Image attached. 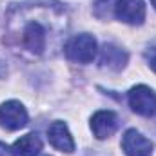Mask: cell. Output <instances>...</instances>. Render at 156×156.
I'll return each instance as SVG.
<instances>
[{
	"label": "cell",
	"mask_w": 156,
	"mask_h": 156,
	"mask_svg": "<svg viewBox=\"0 0 156 156\" xmlns=\"http://www.w3.org/2000/svg\"><path fill=\"white\" fill-rule=\"evenodd\" d=\"M66 29V16L58 5H13L7 11V44L40 56L49 47L51 33Z\"/></svg>",
	"instance_id": "6da1fadb"
},
{
	"label": "cell",
	"mask_w": 156,
	"mask_h": 156,
	"mask_svg": "<svg viewBox=\"0 0 156 156\" xmlns=\"http://www.w3.org/2000/svg\"><path fill=\"white\" fill-rule=\"evenodd\" d=\"M96 38L89 33L76 35L66 44V56L76 64H89L96 56Z\"/></svg>",
	"instance_id": "7a4b0ae2"
},
{
	"label": "cell",
	"mask_w": 156,
	"mask_h": 156,
	"mask_svg": "<svg viewBox=\"0 0 156 156\" xmlns=\"http://www.w3.org/2000/svg\"><path fill=\"white\" fill-rule=\"evenodd\" d=\"M129 105L140 116H153L156 113V93L147 85H134L129 91Z\"/></svg>",
	"instance_id": "3957f363"
},
{
	"label": "cell",
	"mask_w": 156,
	"mask_h": 156,
	"mask_svg": "<svg viewBox=\"0 0 156 156\" xmlns=\"http://www.w3.org/2000/svg\"><path fill=\"white\" fill-rule=\"evenodd\" d=\"M26 123H27V111L20 102L9 100L0 105V125L4 129L16 131L22 129Z\"/></svg>",
	"instance_id": "277c9868"
},
{
	"label": "cell",
	"mask_w": 156,
	"mask_h": 156,
	"mask_svg": "<svg viewBox=\"0 0 156 156\" xmlns=\"http://www.w3.org/2000/svg\"><path fill=\"white\" fill-rule=\"evenodd\" d=\"M115 15L125 24L140 26L145 20V4L144 0H116Z\"/></svg>",
	"instance_id": "5b68a950"
},
{
	"label": "cell",
	"mask_w": 156,
	"mask_h": 156,
	"mask_svg": "<svg viewBox=\"0 0 156 156\" xmlns=\"http://www.w3.org/2000/svg\"><path fill=\"white\" fill-rule=\"evenodd\" d=\"M122 151L127 156H151L153 144L144 134H140L136 129H129L125 131L122 138Z\"/></svg>",
	"instance_id": "8992f818"
},
{
	"label": "cell",
	"mask_w": 156,
	"mask_h": 156,
	"mask_svg": "<svg viewBox=\"0 0 156 156\" xmlns=\"http://www.w3.org/2000/svg\"><path fill=\"white\" fill-rule=\"evenodd\" d=\"M118 129V116L113 111H98L91 118V131L98 140H105Z\"/></svg>",
	"instance_id": "52a82bcc"
},
{
	"label": "cell",
	"mask_w": 156,
	"mask_h": 156,
	"mask_svg": "<svg viewBox=\"0 0 156 156\" xmlns=\"http://www.w3.org/2000/svg\"><path fill=\"white\" fill-rule=\"evenodd\" d=\"M47 138L51 145L62 153H73L75 151V140L64 122H53L47 129Z\"/></svg>",
	"instance_id": "ba28073f"
},
{
	"label": "cell",
	"mask_w": 156,
	"mask_h": 156,
	"mask_svg": "<svg viewBox=\"0 0 156 156\" xmlns=\"http://www.w3.org/2000/svg\"><path fill=\"white\" fill-rule=\"evenodd\" d=\"M127 53L115 44H105L100 51V64L111 71H122L127 64Z\"/></svg>",
	"instance_id": "9c48e42d"
},
{
	"label": "cell",
	"mask_w": 156,
	"mask_h": 156,
	"mask_svg": "<svg viewBox=\"0 0 156 156\" xmlns=\"http://www.w3.org/2000/svg\"><path fill=\"white\" fill-rule=\"evenodd\" d=\"M40 151H42V140L35 133H29V134L22 136L9 149L11 156H38Z\"/></svg>",
	"instance_id": "30bf717a"
},
{
	"label": "cell",
	"mask_w": 156,
	"mask_h": 156,
	"mask_svg": "<svg viewBox=\"0 0 156 156\" xmlns=\"http://www.w3.org/2000/svg\"><path fill=\"white\" fill-rule=\"evenodd\" d=\"M145 60H147L149 67H151V69L156 73V45L149 47V49L145 51Z\"/></svg>",
	"instance_id": "8fae6325"
},
{
	"label": "cell",
	"mask_w": 156,
	"mask_h": 156,
	"mask_svg": "<svg viewBox=\"0 0 156 156\" xmlns=\"http://www.w3.org/2000/svg\"><path fill=\"white\" fill-rule=\"evenodd\" d=\"M5 75H7V66L0 60V78H5Z\"/></svg>",
	"instance_id": "7c38bea8"
},
{
	"label": "cell",
	"mask_w": 156,
	"mask_h": 156,
	"mask_svg": "<svg viewBox=\"0 0 156 156\" xmlns=\"http://www.w3.org/2000/svg\"><path fill=\"white\" fill-rule=\"evenodd\" d=\"M5 151H7L5 144H2V142H0V156H4V154H5Z\"/></svg>",
	"instance_id": "4fadbf2b"
},
{
	"label": "cell",
	"mask_w": 156,
	"mask_h": 156,
	"mask_svg": "<svg viewBox=\"0 0 156 156\" xmlns=\"http://www.w3.org/2000/svg\"><path fill=\"white\" fill-rule=\"evenodd\" d=\"M151 2H153V5H154V9H156V0H151Z\"/></svg>",
	"instance_id": "5bb4252c"
}]
</instances>
